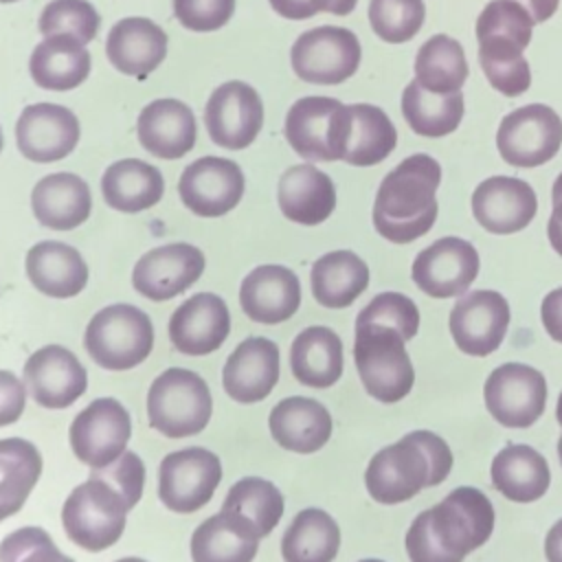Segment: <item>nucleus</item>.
I'll use <instances>...</instances> for the list:
<instances>
[{
	"label": "nucleus",
	"instance_id": "1",
	"mask_svg": "<svg viewBox=\"0 0 562 562\" xmlns=\"http://www.w3.org/2000/svg\"><path fill=\"white\" fill-rule=\"evenodd\" d=\"M494 529L492 501L476 487H457L435 507L417 514L404 544L411 562H463Z\"/></svg>",
	"mask_w": 562,
	"mask_h": 562
},
{
	"label": "nucleus",
	"instance_id": "2",
	"mask_svg": "<svg viewBox=\"0 0 562 562\" xmlns=\"http://www.w3.org/2000/svg\"><path fill=\"white\" fill-rule=\"evenodd\" d=\"M441 167L428 154H413L391 169L378 187L373 226L393 244H411L437 220Z\"/></svg>",
	"mask_w": 562,
	"mask_h": 562
},
{
	"label": "nucleus",
	"instance_id": "3",
	"mask_svg": "<svg viewBox=\"0 0 562 562\" xmlns=\"http://www.w3.org/2000/svg\"><path fill=\"white\" fill-rule=\"evenodd\" d=\"M450 470L452 452L448 443L430 430H413L371 457L364 485L373 501L397 505L411 501L424 487L439 485Z\"/></svg>",
	"mask_w": 562,
	"mask_h": 562
},
{
	"label": "nucleus",
	"instance_id": "4",
	"mask_svg": "<svg viewBox=\"0 0 562 562\" xmlns=\"http://www.w3.org/2000/svg\"><path fill=\"white\" fill-rule=\"evenodd\" d=\"M531 29V15L514 0H492L476 18L479 64L490 86L505 97H518L531 86L529 61L522 55Z\"/></svg>",
	"mask_w": 562,
	"mask_h": 562
},
{
	"label": "nucleus",
	"instance_id": "5",
	"mask_svg": "<svg viewBox=\"0 0 562 562\" xmlns=\"http://www.w3.org/2000/svg\"><path fill=\"white\" fill-rule=\"evenodd\" d=\"M404 336L391 327L356 325L353 360L364 391L378 402L404 400L415 382V369Z\"/></svg>",
	"mask_w": 562,
	"mask_h": 562
},
{
	"label": "nucleus",
	"instance_id": "6",
	"mask_svg": "<svg viewBox=\"0 0 562 562\" xmlns=\"http://www.w3.org/2000/svg\"><path fill=\"white\" fill-rule=\"evenodd\" d=\"M83 345L99 367L125 371L149 356L154 347V325L149 316L134 305H108L90 318Z\"/></svg>",
	"mask_w": 562,
	"mask_h": 562
},
{
	"label": "nucleus",
	"instance_id": "7",
	"mask_svg": "<svg viewBox=\"0 0 562 562\" xmlns=\"http://www.w3.org/2000/svg\"><path fill=\"white\" fill-rule=\"evenodd\" d=\"M351 110L331 97H303L285 114V140L307 162L342 160Z\"/></svg>",
	"mask_w": 562,
	"mask_h": 562
},
{
	"label": "nucleus",
	"instance_id": "8",
	"mask_svg": "<svg viewBox=\"0 0 562 562\" xmlns=\"http://www.w3.org/2000/svg\"><path fill=\"white\" fill-rule=\"evenodd\" d=\"M213 402L209 384L189 369H167L149 386V424L167 437L198 435L211 419Z\"/></svg>",
	"mask_w": 562,
	"mask_h": 562
},
{
	"label": "nucleus",
	"instance_id": "9",
	"mask_svg": "<svg viewBox=\"0 0 562 562\" xmlns=\"http://www.w3.org/2000/svg\"><path fill=\"white\" fill-rule=\"evenodd\" d=\"M127 512L130 505L112 485L90 476L68 494L61 522L75 544L86 551H103L121 538Z\"/></svg>",
	"mask_w": 562,
	"mask_h": 562
},
{
	"label": "nucleus",
	"instance_id": "10",
	"mask_svg": "<svg viewBox=\"0 0 562 562\" xmlns=\"http://www.w3.org/2000/svg\"><path fill=\"white\" fill-rule=\"evenodd\" d=\"M362 48L353 31L342 26H316L296 37L290 64L299 79L316 86L347 81L360 66Z\"/></svg>",
	"mask_w": 562,
	"mask_h": 562
},
{
	"label": "nucleus",
	"instance_id": "11",
	"mask_svg": "<svg viewBox=\"0 0 562 562\" xmlns=\"http://www.w3.org/2000/svg\"><path fill=\"white\" fill-rule=\"evenodd\" d=\"M562 145V121L544 103H529L503 116L496 147L514 167H538L549 162Z\"/></svg>",
	"mask_w": 562,
	"mask_h": 562
},
{
	"label": "nucleus",
	"instance_id": "12",
	"mask_svg": "<svg viewBox=\"0 0 562 562\" xmlns=\"http://www.w3.org/2000/svg\"><path fill=\"white\" fill-rule=\"evenodd\" d=\"M483 400L501 426L529 428L544 413L547 380L529 364L505 362L487 375Z\"/></svg>",
	"mask_w": 562,
	"mask_h": 562
},
{
	"label": "nucleus",
	"instance_id": "13",
	"mask_svg": "<svg viewBox=\"0 0 562 562\" xmlns=\"http://www.w3.org/2000/svg\"><path fill=\"white\" fill-rule=\"evenodd\" d=\"M222 481L220 457L206 448H184L160 461L158 494L167 509L191 514L206 505Z\"/></svg>",
	"mask_w": 562,
	"mask_h": 562
},
{
	"label": "nucleus",
	"instance_id": "14",
	"mask_svg": "<svg viewBox=\"0 0 562 562\" xmlns=\"http://www.w3.org/2000/svg\"><path fill=\"white\" fill-rule=\"evenodd\" d=\"M132 422L125 406L114 397L90 402L70 424V448L79 461L92 468L112 463L127 446Z\"/></svg>",
	"mask_w": 562,
	"mask_h": 562
},
{
	"label": "nucleus",
	"instance_id": "15",
	"mask_svg": "<svg viewBox=\"0 0 562 562\" xmlns=\"http://www.w3.org/2000/svg\"><path fill=\"white\" fill-rule=\"evenodd\" d=\"M211 140L224 149H244L255 143L263 125L259 92L246 81H226L213 90L204 108Z\"/></svg>",
	"mask_w": 562,
	"mask_h": 562
},
{
	"label": "nucleus",
	"instance_id": "16",
	"mask_svg": "<svg viewBox=\"0 0 562 562\" xmlns=\"http://www.w3.org/2000/svg\"><path fill=\"white\" fill-rule=\"evenodd\" d=\"M182 204L200 217H220L233 211L244 195V173L237 162L220 156L193 160L180 176Z\"/></svg>",
	"mask_w": 562,
	"mask_h": 562
},
{
	"label": "nucleus",
	"instance_id": "17",
	"mask_svg": "<svg viewBox=\"0 0 562 562\" xmlns=\"http://www.w3.org/2000/svg\"><path fill=\"white\" fill-rule=\"evenodd\" d=\"M415 285L435 299L463 294L479 274V252L461 237H441L413 261Z\"/></svg>",
	"mask_w": 562,
	"mask_h": 562
},
{
	"label": "nucleus",
	"instance_id": "18",
	"mask_svg": "<svg viewBox=\"0 0 562 562\" xmlns=\"http://www.w3.org/2000/svg\"><path fill=\"white\" fill-rule=\"evenodd\" d=\"M509 305L494 290H472L457 301L450 312V334L468 356H490L496 351L509 327Z\"/></svg>",
	"mask_w": 562,
	"mask_h": 562
},
{
	"label": "nucleus",
	"instance_id": "19",
	"mask_svg": "<svg viewBox=\"0 0 562 562\" xmlns=\"http://www.w3.org/2000/svg\"><path fill=\"white\" fill-rule=\"evenodd\" d=\"M22 373L26 393L44 408H66L75 404L88 386L83 364L61 345H46L31 353Z\"/></svg>",
	"mask_w": 562,
	"mask_h": 562
},
{
	"label": "nucleus",
	"instance_id": "20",
	"mask_svg": "<svg viewBox=\"0 0 562 562\" xmlns=\"http://www.w3.org/2000/svg\"><path fill=\"white\" fill-rule=\"evenodd\" d=\"M79 121L75 112L57 103L26 105L15 123L18 149L33 162H55L66 158L79 143Z\"/></svg>",
	"mask_w": 562,
	"mask_h": 562
},
{
	"label": "nucleus",
	"instance_id": "21",
	"mask_svg": "<svg viewBox=\"0 0 562 562\" xmlns=\"http://www.w3.org/2000/svg\"><path fill=\"white\" fill-rule=\"evenodd\" d=\"M204 272V255L191 244H167L145 252L134 270L132 285L151 301H167L191 288Z\"/></svg>",
	"mask_w": 562,
	"mask_h": 562
},
{
	"label": "nucleus",
	"instance_id": "22",
	"mask_svg": "<svg viewBox=\"0 0 562 562\" xmlns=\"http://www.w3.org/2000/svg\"><path fill=\"white\" fill-rule=\"evenodd\" d=\"M538 211L531 184L512 176H492L472 193L474 220L494 235H509L527 228Z\"/></svg>",
	"mask_w": 562,
	"mask_h": 562
},
{
	"label": "nucleus",
	"instance_id": "23",
	"mask_svg": "<svg viewBox=\"0 0 562 562\" xmlns=\"http://www.w3.org/2000/svg\"><path fill=\"white\" fill-rule=\"evenodd\" d=\"M231 331V314L213 292H198L187 299L169 318V340L180 353L206 356L222 347Z\"/></svg>",
	"mask_w": 562,
	"mask_h": 562
},
{
	"label": "nucleus",
	"instance_id": "24",
	"mask_svg": "<svg viewBox=\"0 0 562 562\" xmlns=\"http://www.w3.org/2000/svg\"><path fill=\"white\" fill-rule=\"evenodd\" d=\"M299 277L285 266H257L244 277L239 288V305L244 314L261 325L288 321L299 310Z\"/></svg>",
	"mask_w": 562,
	"mask_h": 562
},
{
	"label": "nucleus",
	"instance_id": "25",
	"mask_svg": "<svg viewBox=\"0 0 562 562\" xmlns=\"http://www.w3.org/2000/svg\"><path fill=\"white\" fill-rule=\"evenodd\" d=\"M277 380L279 347L263 336H250L239 342L222 371L224 391L241 404H252L268 397Z\"/></svg>",
	"mask_w": 562,
	"mask_h": 562
},
{
	"label": "nucleus",
	"instance_id": "26",
	"mask_svg": "<svg viewBox=\"0 0 562 562\" xmlns=\"http://www.w3.org/2000/svg\"><path fill=\"white\" fill-rule=\"evenodd\" d=\"M136 134L151 156L176 160L193 149L198 127L189 105L178 99H156L140 110Z\"/></svg>",
	"mask_w": 562,
	"mask_h": 562
},
{
	"label": "nucleus",
	"instance_id": "27",
	"mask_svg": "<svg viewBox=\"0 0 562 562\" xmlns=\"http://www.w3.org/2000/svg\"><path fill=\"white\" fill-rule=\"evenodd\" d=\"M259 540L257 527L244 514L222 507L193 531L191 558L193 562H252Z\"/></svg>",
	"mask_w": 562,
	"mask_h": 562
},
{
	"label": "nucleus",
	"instance_id": "28",
	"mask_svg": "<svg viewBox=\"0 0 562 562\" xmlns=\"http://www.w3.org/2000/svg\"><path fill=\"white\" fill-rule=\"evenodd\" d=\"M105 53L114 70L143 79L162 64L167 33L149 18H123L110 29Z\"/></svg>",
	"mask_w": 562,
	"mask_h": 562
},
{
	"label": "nucleus",
	"instance_id": "29",
	"mask_svg": "<svg viewBox=\"0 0 562 562\" xmlns=\"http://www.w3.org/2000/svg\"><path fill=\"white\" fill-rule=\"evenodd\" d=\"M277 202L290 222L316 226L336 209V189L325 171L303 162L283 171L277 187Z\"/></svg>",
	"mask_w": 562,
	"mask_h": 562
},
{
	"label": "nucleus",
	"instance_id": "30",
	"mask_svg": "<svg viewBox=\"0 0 562 562\" xmlns=\"http://www.w3.org/2000/svg\"><path fill=\"white\" fill-rule=\"evenodd\" d=\"M268 428L281 448L310 454L329 441L331 415L312 397H285L272 408Z\"/></svg>",
	"mask_w": 562,
	"mask_h": 562
},
{
	"label": "nucleus",
	"instance_id": "31",
	"mask_svg": "<svg viewBox=\"0 0 562 562\" xmlns=\"http://www.w3.org/2000/svg\"><path fill=\"white\" fill-rule=\"evenodd\" d=\"M31 209L42 226L72 231L88 220L92 195L79 176L70 171L48 173L33 187Z\"/></svg>",
	"mask_w": 562,
	"mask_h": 562
},
{
	"label": "nucleus",
	"instance_id": "32",
	"mask_svg": "<svg viewBox=\"0 0 562 562\" xmlns=\"http://www.w3.org/2000/svg\"><path fill=\"white\" fill-rule=\"evenodd\" d=\"M24 270L35 290L53 299L77 296L88 283V266L79 250L64 241H40L26 252Z\"/></svg>",
	"mask_w": 562,
	"mask_h": 562
},
{
	"label": "nucleus",
	"instance_id": "33",
	"mask_svg": "<svg viewBox=\"0 0 562 562\" xmlns=\"http://www.w3.org/2000/svg\"><path fill=\"white\" fill-rule=\"evenodd\" d=\"M492 485L514 503H533L549 490L551 472L544 457L525 443L505 446L490 465Z\"/></svg>",
	"mask_w": 562,
	"mask_h": 562
},
{
	"label": "nucleus",
	"instance_id": "34",
	"mask_svg": "<svg viewBox=\"0 0 562 562\" xmlns=\"http://www.w3.org/2000/svg\"><path fill=\"white\" fill-rule=\"evenodd\" d=\"M29 70L44 90H72L90 72V53L72 35H46L33 48Z\"/></svg>",
	"mask_w": 562,
	"mask_h": 562
},
{
	"label": "nucleus",
	"instance_id": "35",
	"mask_svg": "<svg viewBox=\"0 0 562 562\" xmlns=\"http://www.w3.org/2000/svg\"><path fill=\"white\" fill-rule=\"evenodd\" d=\"M292 375L312 389H327L342 375V342L323 325L303 329L290 347Z\"/></svg>",
	"mask_w": 562,
	"mask_h": 562
},
{
	"label": "nucleus",
	"instance_id": "36",
	"mask_svg": "<svg viewBox=\"0 0 562 562\" xmlns=\"http://www.w3.org/2000/svg\"><path fill=\"white\" fill-rule=\"evenodd\" d=\"M165 191L162 173L138 158L112 162L101 178V193L108 206L121 213H138L160 202Z\"/></svg>",
	"mask_w": 562,
	"mask_h": 562
},
{
	"label": "nucleus",
	"instance_id": "37",
	"mask_svg": "<svg viewBox=\"0 0 562 562\" xmlns=\"http://www.w3.org/2000/svg\"><path fill=\"white\" fill-rule=\"evenodd\" d=\"M314 299L329 310L351 305L369 285L367 263L351 250H334L318 257L310 272Z\"/></svg>",
	"mask_w": 562,
	"mask_h": 562
},
{
	"label": "nucleus",
	"instance_id": "38",
	"mask_svg": "<svg viewBox=\"0 0 562 562\" xmlns=\"http://www.w3.org/2000/svg\"><path fill=\"white\" fill-rule=\"evenodd\" d=\"M340 547L338 522L323 509L310 507L294 516L281 540L283 562H334Z\"/></svg>",
	"mask_w": 562,
	"mask_h": 562
},
{
	"label": "nucleus",
	"instance_id": "39",
	"mask_svg": "<svg viewBox=\"0 0 562 562\" xmlns=\"http://www.w3.org/2000/svg\"><path fill=\"white\" fill-rule=\"evenodd\" d=\"M40 474L42 454L31 441L0 439V522L22 509Z\"/></svg>",
	"mask_w": 562,
	"mask_h": 562
},
{
	"label": "nucleus",
	"instance_id": "40",
	"mask_svg": "<svg viewBox=\"0 0 562 562\" xmlns=\"http://www.w3.org/2000/svg\"><path fill=\"white\" fill-rule=\"evenodd\" d=\"M461 90L450 94H435L424 90L415 79L402 92V114L408 127L426 138L452 134L463 119Z\"/></svg>",
	"mask_w": 562,
	"mask_h": 562
},
{
	"label": "nucleus",
	"instance_id": "41",
	"mask_svg": "<svg viewBox=\"0 0 562 562\" xmlns=\"http://www.w3.org/2000/svg\"><path fill=\"white\" fill-rule=\"evenodd\" d=\"M468 79V59L463 46L450 35H432L426 40L415 57V81L435 94H450L461 90Z\"/></svg>",
	"mask_w": 562,
	"mask_h": 562
},
{
	"label": "nucleus",
	"instance_id": "42",
	"mask_svg": "<svg viewBox=\"0 0 562 562\" xmlns=\"http://www.w3.org/2000/svg\"><path fill=\"white\" fill-rule=\"evenodd\" d=\"M349 110L351 130L342 160L356 167H371L382 162L397 145L395 125L378 105L353 103Z\"/></svg>",
	"mask_w": 562,
	"mask_h": 562
},
{
	"label": "nucleus",
	"instance_id": "43",
	"mask_svg": "<svg viewBox=\"0 0 562 562\" xmlns=\"http://www.w3.org/2000/svg\"><path fill=\"white\" fill-rule=\"evenodd\" d=\"M224 509L244 514L263 538L277 527L283 514V496L274 483L261 476H246L228 490Z\"/></svg>",
	"mask_w": 562,
	"mask_h": 562
},
{
	"label": "nucleus",
	"instance_id": "44",
	"mask_svg": "<svg viewBox=\"0 0 562 562\" xmlns=\"http://www.w3.org/2000/svg\"><path fill=\"white\" fill-rule=\"evenodd\" d=\"M426 20L424 0H371L369 22L373 33L391 44L413 40Z\"/></svg>",
	"mask_w": 562,
	"mask_h": 562
},
{
	"label": "nucleus",
	"instance_id": "45",
	"mask_svg": "<svg viewBox=\"0 0 562 562\" xmlns=\"http://www.w3.org/2000/svg\"><path fill=\"white\" fill-rule=\"evenodd\" d=\"M37 26L42 35H72L88 44L97 37L101 18L88 0H50Z\"/></svg>",
	"mask_w": 562,
	"mask_h": 562
},
{
	"label": "nucleus",
	"instance_id": "46",
	"mask_svg": "<svg viewBox=\"0 0 562 562\" xmlns=\"http://www.w3.org/2000/svg\"><path fill=\"white\" fill-rule=\"evenodd\" d=\"M356 325H378L397 329L404 340H411L419 329V310L413 299L400 292H382L362 307Z\"/></svg>",
	"mask_w": 562,
	"mask_h": 562
},
{
	"label": "nucleus",
	"instance_id": "47",
	"mask_svg": "<svg viewBox=\"0 0 562 562\" xmlns=\"http://www.w3.org/2000/svg\"><path fill=\"white\" fill-rule=\"evenodd\" d=\"M90 476L112 485L130 505V509L140 501L145 483V465L136 452L123 450L112 463L103 468H92Z\"/></svg>",
	"mask_w": 562,
	"mask_h": 562
},
{
	"label": "nucleus",
	"instance_id": "48",
	"mask_svg": "<svg viewBox=\"0 0 562 562\" xmlns=\"http://www.w3.org/2000/svg\"><path fill=\"white\" fill-rule=\"evenodd\" d=\"M235 11V0H173V15L178 22L195 33H211L222 29Z\"/></svg>",
	"mask_w": 562,
	"mask_h": 562
},
{
	"label": "nucleus",
	"instance_id": "49",
	"mask_svg": "<svg viewBox=\"0 0 562 562\" xmlns=\"http://www.w3.org/2000/svg\"><path fill=\"white\" fill-rule=\"evenodd\" d=\"M26 404V386L11 371L0 369V428L20 419Z\"/></svg>",
	"mask_w": 562,
	"mask_h": 562
},
{
	"label": "nucleus",
	"instance_id": "50",
	"mask_svg": "<svg viewBox=\"0 0 562 562\" xmlns=\"http://www.w3.org/2000/svg\"><path fill=\"white\" fill-rule=\"evenodd\" d=\"M270 7L288 20H307L321 11L334 13L336 0H268Z\"/></svg>",
	"mask_w": 562,
	"mask_h": 562
},
{
	"label": "nucleus",
	"instance_id": "51",
	"mask_svg": "<svg viewBox=\"0 0 562 562\" xmlns=\"http://www.w3.org/2000/svg\"><path fill=\"white\" fill-rule=\"evenodd\" d=\"M540 318L547 329V334L555 340L562 342V288L551 290L540 305Z\"/></svg>",
	"mask_w": 562,
	"mask_h": 562
},
{
	"label": "nucleus",
	"instance_id": "52",
	"mask_svg": "<svg viewBox=\"0 0 562 562\" xmlns=\"http://www.w3.org/2000/svg\"><path fill=\"white\" fill-rule=\"evenodd\" d=\"M551 202H553V211H551V217L547 224V235H549V244L553 246V250L558 255H562V173L553 182Z\"/></svg>",
	"mask_w": 562,
	"mask_h": 562
},
{
	"label": "nucleus",
	"instance_id": "53",
	"mask_svg": "<svg viewBox=\"0 0 562 562\" xmlns=\"http://www.w3.org/2000/svg\"><path fill=\"white\" fill-rule=\"evenodd\" d=\"M18 562H75L72 558L64 555L50 536H44L37 544H33Z\"/></svg>",
	"mask_w": 562,
	"mask_h": 562
},
{
	"label": "nucleus",
	"instance_id": "54",
	"mask_svg": "<svg viewBox=\"0 0 562 562\" xmlns=\"http://www.w3.org/2000/svg\"><path fill=\"white\" fill-rule=\"evenodd\" d=\"M514 2H518L527 9L533 24L547 22L558 11V4H560V0H514Z\"/></svg>",
	"mask_w": 562,
	"mask_h": 562
},
{
	"label": "nucleus",
	"instance_id": "55",
	"mask_svg": "<svg viewBox=\"0 0 562 562\" xmlns=\"http://www.w3.org/2000/svg\"><path fill=\"white\" fill-rule=\"evenodd\" d=\"M547 562H562V518L549 529L544 538Z\"/></svg>",
	"mask_w": 562,
	"mask_h": 562
},
{
	"label": "nucleus",
	"instance_id": "56",
	"mask_svg": "<svg viewBox=\"0 0 562 562\" xmlns=\"http://www.w3.org/2000/svg\"><path fill=\"white\" fill-rule=\"evenodd\" d=\"M555 417H558V424H560V428H562V393H560V397H558V406H555Z\"/></svg>",
	"mask_w": 562,
	"mask_h": 562
},
{
	"label": "nucleus",
	"instance_id": "57",
	"mask_svg": "<svg viewBox=\"0 0 562 562\" xmlns=\"http://www.w3.org/2000/svg\"><path fill=\"white\" fill-rule=\"evenodd\" d=\"M116 562H147V560H140V558H121Z\"/></svg>",
	"mask_w": 562,
	"mask_h": 562
},
{
	"label": "nucleus",
	"instance_id": "58",
	"mask_svg": "<svg viewBox=\"0 0 562 562\" xmlns=\"http://www.w3.org/2000/svg\"><path fill=\"white\" fill-rule=\"evenodd\" d=\"M558 459H560V463H562V437L558 439Z\"/></svg>",
	"mask_w": 562,
	"mask_h": 562
},
{
	"label": "nucleus",
	"instance_id": "59",
	"mask_svg": "<svg viewBox=\"0 0 562 562\" xmlns=\"http://www.w3.org/2000/svg\"><path fill=\"white\" fill-rule=\"evenodd\" d=\"M360 562H384V560H375V558H367V560H360Z\"/></svg>",
	"mask_w": 562,
	"mask_h": 562
},
{
	"label": "nucleus",
	"instance_id": "60",
	"mask_svg": "<svg viewBox=\"0 0 562 562\" xmlns=\"http://www.w3.org/2000/svg\"><path fill=\"white\" fill-rule=\"evenodd\" d=\"M7 2H18V0H0V4H7Z\"/></svg>",
	"mask_w": 562,
	"mask_h": 562
},
{
	"label": "nucleus",
	"instance_id": "61",
	"mask_svg": "<svg viewBox=\"0 0 562 562\" xmlns=\"http://www.w3.org/2000/svg\"><path fill=\"white\" fill-rule=\"evenodd\" d=\"M0 151H2V130H0Z\"/></svg>",
	"mask_w": 562,
	"mask_h": 562
}]
</instances>
